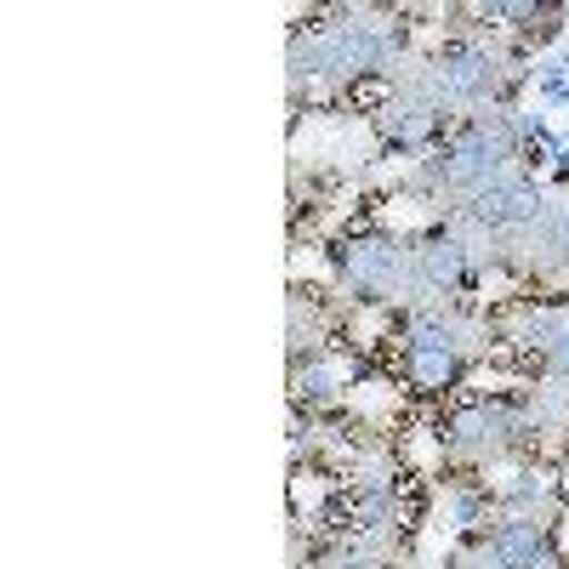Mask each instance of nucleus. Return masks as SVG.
<instances>
[{
  "mask_svg": "<svg viewBox=\"0 0 569 569\" xmlns=\"http://www.w3.org/2000/svg\"><path fill=\"white\" fill-rule=\"evenodd\" d=\"M530 439H536L530 405H512V399H472L439 421V450L456 467H501Z\"/></svg>",
  "mask_w": 569,
  "mask_h": 569,
  "instance_id": "obj_5",
  "label": "nucleus"
},
{
  "mask_svg": "<svg viewBox=\"0 0 569 569\" xmlns=\"http://www.w3.org/2000/svg\"><path fill=\"white\" fill-rule=\"evenodd\" d=\"M479 325L450 313V308H421L410 313V330H405V348H399V370L416 393H445L461 382L467 359L479 353Z\"/></svg>",
  "mask_w": 569,
  "mask_h": 569,
  "instance_id": "obj_4",
  "label": "nucleus"
},
{
  "mask_svg": "<svg viewBox=\"0 0 569 569\" xmlns=\"http://www.w3.org/2000/svg\"><path fill=\"white\" fill-rule=\"evenodd\" d=\"M313 569H393V563L376 558V552H365V547H348V541H342L337 552H325Z\"/></svg>",
  "mask_w": 569,
  "mask_h": 569,
  "instance_id": "obj_14",
  "label": "nucleus"
},
{
  "mask_svg": "<svg viewBox=\"0 0 569 569\" xmlns=\"http://www.w3.org/2000/svg\"><path fill=\"white\" fill-rule=\"evenodd\" d=\"M512 74H518V58L507 46L461 34V40H445L433 58H421L410 86L456 120V114H490L501 103V91L512 86Z\"/></svg>",
  "mask_w": 569,
  "mask_h": 569,
  "instance_id": "obj_2",
  "label": "nucleus"
},
{
  "mask_svg": "<svg viewBox=\"0 0 569 569\" xmlns=\"http://www.w3.org/2000/svg\"><path fill=\"white\" fill-rule=\"evenodd\" d=\"M399 58V34L388 23H376L370 12H342L337 23H313L291 40V91H302V80H370L393 69Z\"/></svg>",
  "mask_w": 569,
  "mask_h": 569,
  "instance_id": "obj_3",
  "label": "nucleus"
},
{
  "mask_svg": "<svg viewBox=\"0 0 569 569\" xmlns=\"http://www.w3.org/2000/svg\"><path fill=\"white\" fill-rule=\"evenodd\" d=\"M479 257L461 233L445 222V228H427L421 240H410V313L421 308H445V297H456L461 284L472 279Z\"/></svg>",
  "mask_w": 569,
  "mask_h": 569,
  "instance_id": "obj_8",
  "label": "nucleus"
},
{
  "mask_svg": "<svg viewBox=\"0 0 569 569\" xmlns=\"http://www.w3.org/2000/svg\"><path fill=\"white\" fill-rule=\"evenodd\" d=\"M337 284L348 302L365 308H393V302L410 308V240L382 228L348 233L337 246Z\"/></svg>",
  "mask_w": 569,
  "mask_h": 569,
  "instance_id": "obj_6",
  "label": "nucleus"
},
{
  "mask_svg": "<svg viewBox=\"0 0 569 569\" xmlns=\"http://www.w3.org/2000/svg\"><path fill=\"white\" fill-rule=\"evenodd\" d=\"M507 348H512V359H525L541 376V388L569 393V302L525 308L507 330Z\"/></svg>",
  "mask_w": 569,
  "mask_h": 569,
  "instance_id": "obj_9",
  "label": "nucleus"
},
{
  "mask_svg": "<svg viewBox=\"0 0 569 569\" xmlns=\"http://www.w3.org/2000/svg\"><path fill=\"white\" fill-rule=\"evenodd\" d=\"M496 569H558V552H552V525L541 512H501L496 530L479 541Z\"/></svg>",
  "mask_w": 569,
  "mask_h": 569,
  "instance_id": "obj_11",
  "label": "nucleus"
},
{
  "mask_svg": "<svg viewBox=\"0 0 569 569\" xmlns=\"http://www.w3.org/2000/svg\"><path fill=\"white\" fill-rule=\"evenodd\" d=\"M450 126H456V120H450L433 98H421L410 80L399 86L393 103L376 109V137H382L388 154H427V149H439Z\"/></svg>",
  "mask_w": 569,
  "mask_h": 569,
  "instance_id": "obj_10",
  "label": "nucleus"
},
{
  "mask_svg": "<svg viewBox=\"0 0 569 569\" xmlns=\"http://www.w3.org/2000/svg\"><path fill=\"white\" fill-rule=\"evenodd\" d=\"M541 211H547V194L536 188V177H525V171H507L501 182H490L479 200H467L461 211H456V222L461 228H472L479 240H490L501 257L525 240V233L541 222Z\"/></svg>",
  "mask_w": 569,
  "mask_h": 569,
  "instance_id": "obj_7",
  "label": "nucleus"
},
{
  "mask_svg": "<svg viewBox=\"0 0 569 569\" xmlns=\"http://www.w3.org/2000/svg\"><path fill=\"white\" fill-rule=\"evenodd\" d=\"M291 399L308 405V410L337 405V399H342V370H337V359H330V353H313V359L291 365Z\"/></svg>",
  "mask_w": 569,
  "mask_h": 569,
  "instance_id": "obj_13",
  "label": "nucleus"
},
{
  "mask_svg": "<svg viewBox=\"0 0 569 569\" xmlns=\"http://www.w3.org/2000/svg\"><path fill=\"white\" fill-rule=\"evenodd\" d=\"M507 171H518V126L507 114H472L445 131L439 149H427L416 160V188L433 200H456L461 211Z\"/></svg>",
  "mask_w": 569,
  "mask_h": 569,
  "instance_id": "obj_1",
  "label": "nucleus"
},
{
  "mask_svg": "<svg viewBox=\"0 0 569 569\" xmlns=\"http://www.w3.org/2000/svg\"><path fill=\"white\" fill-rule=\"evenodd\" d=\"M507 262L530 279H569V194L547 200L541 222L507 251Z\"/></svg>",
  "mask_w": 569,
  "mask_h": 569,
  "instance_id": "obj_12",
  "label": "nucleus"
}]
</instances>
